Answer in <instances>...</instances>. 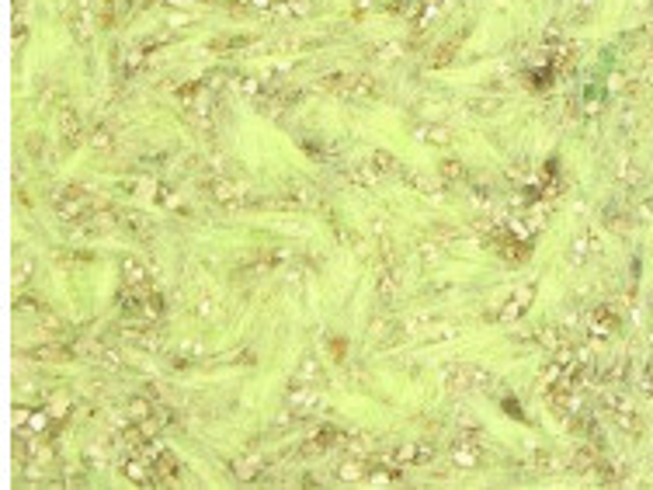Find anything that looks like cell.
<instances>
[{
    "label": "cell",
    "instance_id": "6da1fadb",
    "mask_svg": "<svg viewBox=\"0 0 653 490\" xmlns=\"http://www.w3.org/2000/svg\"><path fill=\"white\" fill-rule=\"evenodd\" d=\"M497 386V376L483 365L472 362H455L445 369V389L448 393H490Z\"/></svg>",
    "mask_w": 653,
    "mask_h": 490
},
{
    "label": "cell",
    "instance_id": "7a4b0ae2",
    "mask_svg": "<svg viewBox=\"0 0 653 490\" xmlns=\"http://www.w3.org/2000/svg\"><path fill=\"white\" fill-rule=\"evenodd\" d=\"M532 300H535V282H522L507 300L500 302V310L490 313V320H497V324H515V320H522L525 313H528Z\"/></svg>",
    "mask_w": 653,
    "mask_h": 490
},
{
    "label": "cell",
    "instance_id": "3957f363",
    "mask_svg": "<svg viewBox=\"0 0 653 490\" xmlns=\"http://www.w3.org/2000/svg\"><path fill=\"white\" fill-rule=\"evenodd\" d=\"M56 213L63 219H70V223H77V219L91 216L94 205H91V198H87V191L83 188H63L56 195Z\"/></svg>",
    "mask_w": 653,
    "mask_h": 490
},
{
    "label": "cell",
    "instance_id": "277c9868",
    "mask_svg": "<svg viewBox=\"0 0 653 490\" xmlns=\"http://www.w3.org/2000/svg\"><path fill=\"white\" fill-rule=\"evenodd\" d=\"M431 459H435V445H427V441H410V445L386 449V463L393 466H427Z\"/></svg>",
    "mask_w": 653,
    "mask_h": 490
},
{
    "label": "cell",
    "instance_id": "5b68a950",
    "mask_svg": "<svg viewBox=\"0 0 653 490\" xmlns=\"http://www.w3.org/2000/svg\"><path fill=\"white\" fill-rule=\"evenodd\" d=\"M619 313L612 310V306H594L591 313H587V330L594 334V337H601V341H608V337H615L619 334Z\"/></svg>",
    "mask_w": 653,
    "mask_h": 490
},
{
    "label": "cell",
    "instance_id": "8992f818",
    "mask_svg": "<svg viewBox=\"0 0 653 490\" xmlns=\"http://www.w3.org/2000/svg\"><path fill=\"white\" fill-rule=\"evenodd\" d=\"M594 250H598V237H594L591 226H584V230H577L570 247H567V261H570V265H587Z\"/></svg>",
    "mask_w": 653,
    "mask_h": 490
},
{
    "label": "cell",
    "instance_id": "52a82bcc",
    "mask_svg": "<svg viewBox=\"0 0 653 490\" xmlns=\"http://www.w3.org/2000/svg\"><path fill=\"white\" fill-rule=\"evenodd\" d=\"M122 473H126V480L139 484V487H157V473H153V466L146 463V459H143L139 452L126 456V463H122Z\"/></svg>",
    "mask_w": 653,
    "mask_h": 490
},
{
    "label": "cell",
    "instance_id": "ba28073f",
    "mask_svg": "<svg viewBox=\"0 0 653 490\" xmlns=\"http://www.w3.org/2000/svg\"><path fill=\"white\" fill-rule=\"evenodd\" d=\"M528 466H532L535 473H542V476H552V473H563L570 463H567L563 456L549 452V449H535V452L528 456Z\"/></svg>",
    "mask_w": 653,
    "mask_h": 490
},
{
    "label": "cell",
    "instance_id": "9c48e42d",
    "mask_svg": "<svg viewBox=\"0 0 653 490\" xmlns=\"http://www.w3.org/2000/svg\"><path fill=\"white\" fill-rule=\"evenodd\" d=\"M295 382H306V386H316V389H323L327 386V372H323V365L316 362L313 354H306L303 362H299V369H295Z\"/></svg>",
    "mask_w": 653,
    "mask_h": 490
},
{
    "label": "cell",
    "instance_id": "30bf717a",
    "mask_svg": "<svg viewBox=\"0 0 653 490\" xmlns=\"http://www.w3.org/2000/svg\"><path fill=\"white\" fill-rule=\"evenodd\" d=\"M240 195H243V188L233 185L230 178H223V174L209 181V198L212 202H219V205H233V202H240Z\"/></svg>",
    "mask_w": 653,
    "mask_h": 490
},
{
    "label": "cell",
    "instance_id": "8fae6325",
    "mask_svg": "<svg viewBox=\"0 0 653 490\" xmlns=\"http://www.w3.org/2000/svg\"><path fill=\"white\" fill-rule=\"evenodd\" d=\"M122 278H126V285L129 289H150V272H146V265L139 261V257H122Z\"/></svg>",
    "mask_w": 653,
    "mask_h": 490
},
{
    "label": "cell",
    "instance_id": "7c38bea8",
    "mask_svg": "<svg viewBox=\"0 0 653 490\" xmlns=\"http://www.w3.org/2000/svg\"><path fill=\"white\" fill-rule=\"evenodd\" d=\"M375 296H379L383 306H393V302H396V268H393V265H383V268H379Z\"/></svg>",
    "mask_w": 653,
    "mask_h": 490
},
{
    "label": "cell",
    "instance_id": "4fadbf2b",
    "mask_svg": "<svg viewBox=\"0 0 653 490\" xmlns=\"http://www.w3.org/2000/svg\"><path fill=\"white\" fill-rule=\"evenodd\" d=\"M348 98H379V87L372 77H344V87H340Z\"/></svg>",
    "mask_w": 653,
    "mask_h": 490
},
{
    "label": "cell",
    "instance_id": "5bb4252c",
    "mask_svg": "<svg viewBox=\"0 0 653 490\" xmlns=\"http://www.w3.org/2000/svg\"><path fill=\"white\" fill-rule=\"evenodd\" d=\"M338 441L344 445V432H338L334 424H323V428H320V432L310 438V452H330Z\"/></svg>",
    "mask_w": 653,
    "mask_h": 490
},
{
    "label": "cell",
    "instance_id": "9a60e30c",
    "mask_svg": "<svg viewBox=\"0 0 653 490\" xmlns=\"http://www.w3.org/2000/svg\"><path fill=\"white\" fill-rule=\"evenodd\" d=\"M233 473L240 480H254V473H264V456L261 452H247L233 463Z\"/></svg>",
    "mask_w": 653,
    "mask_h": 490
},
{
    "label": "cell",
    "instance_id": "2e32d148",
    "mask_svg": "<svg viewBox=\"0 0 653 490\" xmlns=\"http://www.w3.org/2000/svg\"><path fill=\"white\" fill-rule=\"evenodd\" d=\"M59 133H63V143L66 146H77L80 143V118L74 108H66L63 115H59Z\"/></svg>",
    "mask_w": 653,
    "mask_h": 490
},
{
    "label": "cell",
    "instance_id": "e0dca14e",
    "mask_svg": "<svg viewBox=\"0 0 653 490\" xmlns=\"http://www.w3.org/2000/svg\"><path fill=\"white\" fill-rule=\"evenodd\" d=\"M414 136L431 143V146H448L452 143V129H445V126H417Z\"/></svg>",
    "mask_w": 653,
    "mask_h": 490
},
{
    "label": "cell",
    "instance_id": "ac0fdd59",
    "mask_svg": "<svg viewBox=\"0 0 653 490\" xmlns=\"http://www.w3.org/2000/svg\"><path fill=\"white\" fill-rule=\"evenodd\" d=\"M126 410H129V417L136 424H143V421H150V417H157L160 414V410L153 407V400H146V397H132L129 404H126Z\"/></svg>",
    "mask_w": 653,
    "mask_h": 490
},
{
    "label": "cell",
    "instance_id": "d6986e66",
    "mask_svg": "<svg viewBox=\"0 0 653 490\" xmlns=\"http://www.w3.org/2000/svg\"><path fill=\"white\" fill-rule=\"evenodd\" d=\"M31 272H35V261H31V254L18 250V257H14V282H18V285H25L28 278H31Z\"/></svg>",
    "mask_w": 653,
    "mask_h": 490
},
{
    "label": "cell",
    "instance_id": "ffe728a7",
    "mask_svg": "<svg viewBox=\"0 0 653 490\" xmlns=\"http://www.w3.org/2000/svg\"><path fill=\"white\" fill-rule=\"evenodd\" d=\"M466 178V167H462V160H445L442 163V181L445 185H459Z\"/></svg>",
    "mask_w": 653,
    "mask_h": 490
},
{
    "label": "cell",
    "instance_id": "44dd1931",
    "mask_svg": "<svg viewBox=\"0 0 653 490\" xmlns=\"http://www.w3.org/2000/svg\"><path fill=\"white\" fill-rule=\"evenodd\" d=\"M396 167H400V163H396V157H393V153H386V150H379V153L372 157V170H375V174H390V170H396Z\"/></svg>",
    "mask_w": 653,
    "mask_h": 490
},
{
    "label": "cell",
    "instance_id": "7402d4cb",
    "mask_svg": "<svg viewBox=\"0 0 653 490\" xmlns=\"http://www.w3.org/2000/svg\"><path fill=\"white\" fill-rule=\"evenodd\" d=\"M400 178L410 185L414 191H424V195H435V188H431V181L427 178H420V174H414V170H400Z\"/></svg>",
    "mask_w": 653,
    "mask_h": 490
},
{
    "label": "cell",
    "instance_id": "603a6c76",
    "mask_svg": "<svg viewBox=\"0 0 653 490\" xmlns=\"http://www.w3.org/2000/svg\"><path fill=\"white\" fill-rule=\"evenodd\" d=\"M348 178H351L355 185H375V170H372V167H351Z\"/></svg>",
    "mask_w": 653,
    "mask_h": 490
},
{
    "label": "cell",
    "instance_id": "cb8c5ba5",
    "mask_svg": "<svg viewBox=\"0 0 653 490\" xmlns=\"http://www.w3.org/2000/svg\"><path fill=\"white\" fill-rule=\"evenodd\" d=\"M122 223H126V226H129L132 233H139V237H146V233H150V226H146V219L139 216V213H126V216H122Z\"/></svg>",
    "mask_w": 653,
    "mask_h": 490
},
{
    "label": "cell",
    "instance_id": "d4e9b609",
    "mask_svg": "<svg viewBox=\"0 0 653 490\" xmlns=\"http://www.w3.org/2000/svg\"><path fill=\"white\" fill-rule=\"evenodd\" d=\"M91 146H94V150H101V153H108V150H115V139H111L108 129H98V133L91 136Z\"/></svg>",
    "mask_w": 653,
    "mask_h": 490
},
{
    "label": "cell",
    "instance_id": "484cf974",
    "mask_svg": "<svg viewBox=\"0 0 653 490\" xmlns=\"http://www.w3.org/2000/svg\"><path fill=\"white\" fill-rule=\"evenodd\" d=\"M452 53H455V42H448V46H442V49H438V56H435V66H445V63L452 59Z\"/></svg>",
    "mask_w": 653,
    "mask_h": 490
},
{
    "label": "cell",
    "instance_id": "4316f807",
    "mask_svg": "<svg viewBox=\"0 0 653 490\" xmlns=\"http://www.w3.org/2000/svg\"><path fill=\"white\" fill-rule=\"evenodd\" d=\"M636 219H653V198H643L639 209H636Z\"/></svg>",
    "mask_w": 653,
    "mask_h": 490
},
{
    "label": "cell",
    "instance_id": "83f0119b",
    "mask_svg": "<svg viewBox=\"0 0 653 490\" xmlns=\"http://www.w3.org/2000/svg\"><path fill=\"white\" fill-rule=\"evenodd\" d=\"M375 53H379V63H393V59H396L393 53H400V49H396V46H379Z\"/></svg>",
    "mask_w": 653,
    "mask_h": 490
},
{
    "label": "cell",
    "instance_id": "f1b7e54d",
    "mask_svg": "<svg viewBox=\"0 0 653 490\" xmlns=\"http://www.w3.org/2000/svg\"><path fill=\"white\" fill-rule=\"evenodd\" d=\"M330 352H334V362H344V341L340 337H330Z\"/></svg>",
    "mask_w": 653,
    "mask_h": 490
}]
</instances>
